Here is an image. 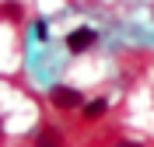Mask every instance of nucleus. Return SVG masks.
<instances>
[{
  "instance_id": "5",
  "label": "nucleus",
  "mask_w": 154,
  "mask_h": 147,
  "mask_svg": "<svg viewBox=\"0 0 154 147\" xmlns=\"http://www.w3.org/2000/svg\"><path fill=\"white\" fill-rule=\"evenodd\" d=\"M0 18H11V21H18V18H21V4H14V0L0 4Z\"/></svg>"
},
{
  "instance_id": "7",
  "label": "nucleus",
  "mask_w": 154,
  "mask_h": 147,
  "mask_svg": "<svg viewBox=\"0 0 154 147\" xmlns=\"http://www.w3.org/2000/svg\"><path fill=\"white\" fill-rule=\"evenodd\" d=\"M116 147H144V144H137V140H119Z\"/></svg>"
},
{
  "instance_id": "3",
  "label": "nucleus",
  "mask_w": 154,
  "mask_h": 147,
  "mask_svg": "<svg viewBox=\"0 0 154 147\" xmlns=\"http://www.w3.org/2000/svg\"><path fill=\"white\" fill-rule=\"evenodd\" d=\"M35 147H63V133H60L56 126H46L42 133H38Z\"/></svg>"
},
{
  "instance_id": "1",
  "label": "nucleus",
  "mask_w": 154,
  "mask_h": 147,
  "mask_svg": "<svg viewBox=\"0 0 154 147\" xmlns=\"http://www.w3.org/2000/svg\"><path fill=\"white\" fill-rule=\"evenodd\" d=\"M49 102L56 109H63V112H74V109H84V95L74 88H67V84H56V88L49 91Z\"/></svg>"
},
{
  "instance_id": "2",
  "label": "nucleus",
  "mask_w": 154,
  "mask_h": 147,
  "mask_svg": "<svg viewBox=\"0 0 154 147\" xmlns=\"http://www.w3.org/2000/svg\"><path fill=\"white\" fill-rule=\"evenodd\" d=\"M95 42H98V32L88 28V25H81V28H74L67 35V53L81 56V53H88V49H95Z\"/></svg>"
},
{
  "instance_id": "6",
  "label": "nucleus",
  "mask_w": 154,
  "mask_h": 147,
  "mask_svg": "<svg viewBox=\"0 0 154 147\" xmlns=\"http://www.w3.org/2000/svg\"><path fill=\"white\" fill-rule=\"evenodd\" d=\"M49 28H46V21H35V39H46Z\"/></svg>"
},
{
  "instance_id": "4",
  "label": "nucleus",
  "mask_w": 154,
  "mask_h": 147,
  "mask_svg": "<svg viewBox=\"0 0 154 147\" xmlns=\"http://www.w3.org/2000/svg\"><path fill=\"white\" fill-rule=\"evenodd\" d=\"M109 112V102L105 98H95V102H84V119H102Z\"/></svg>"
}]
</instances>
